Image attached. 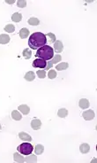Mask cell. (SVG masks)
<instances>
[{"label": "cell", "mask_w": 97, "mask_h": 163, "mask_svg": "<svg viewBox=\"0 0 97 163\" xmlns=\"http://www.w3.org/2000/svg\"><path fill=\"white\" fill-rule=\"evenodd\" d=\"M47 37L42 32H36L32 34L28 38V46L32 50L41 48V47L46 45Z\"/></svg>", "instance_id": "cell-1"}, {"label": "cell", "mask_w": 97, "mask_h": 163, "mask_svg": "<svg viewBox=\"0 0 97 163\" xmlns=\"http://www.w3.org/2000/svg\"><path fill=\"white\" fill-rule=\"evenodd\" d=\"M36 57L38 59H44V60H50L54 57V50L49 45H44L37 50Z\"/></svg>", "instance_id": "cell-2"}, {"label": "cell", "mask_w": 97, "mask_h": 163, "mask_svg": "<svg viewBox=\"0 0 97 163\" xmlns=\"http://www.w3.org/2000/svg\"><path fill=\"white\" fill-rule=\"evenodd\" d=\"M17 150L20 154L29 155V154H31V152H33V150H34V147H33L32 144L28 142V143H23L20 144V145H19Z\"/></svg>", "instance_id": "cell-3"}, {"label": "cell", "mask_w": 97, "mask_h": 163, "mask_svg": "<svg viewBox=\"0 0 97 163\" xmlns=\"http://www.w3.org/2000/svg\"><path fill=\"white\" fill-rule=\"evenodd\" d=\"M33 67H38V68H45L47 65L46 60L42 59H36L33 61Z\"/></svg>", "instance_id": "cell-4"}, {"label": "cell", "mask_w": 97, "mask_h": 163, "mask_svg": "<svg viewBox=\"0 0 97 163\" xmlns=\"http://www.w3.org/2000/svg\"><path fill=\"white\" fill-rule=\"evenodd\" d=\"M94 116H95V114H94V112L93 110H86L82 113V117L86 121H91L94 118Z\"/></svg>", "instance_id": "cell-5"}, {"label": "cell", "mask_w": 97, "mask_h": 163, "mask_svg": "<svg viewBox=\"0 0 97 163\" xmlns=\"http://www.w3.org/2000/svg\"><path fill=\"white\" fill-rule=\"evenodd\" d=\"M57 53H60L64 50V45L63 43L60 40H57L54 43V49H53Z\"/></svg>", "instance_id": "cell-6"}, {"label": "cell", "mask_w": 97, "mask_h": 163, "mask_svg": "<svg viewBox=\"0 0 97 163\" xmlns=\"http://www.w3.org/2000/svg\"><path fill=\"white\" fill-rule=\"evenodd\" d=\"M31 127L34 130H38L42 127V122L39 119H34L31 121Z\"/></svg>", "instance_id": "cell-7"}, {"label": "cell", "mask_w": 97, "mask_h": 163, "mask_svg": "<svg viewBox=\"0 0 97 163\" xmlns=\"http://www.w3.org/2000/svg\"><path fill=\"white\" fill-rule=\"evenodd\" d=\"M19 137L25 142L32 141V137H31V136L28 135V134L26 133V132H20V133H19Z\"/></svg>", "instance_id": "cell-8"}, {"label": "cell", "mask_w": 97, "mask_h": 163, "mask_svg": "<svg viewBox=\"0 0 97 163\" xmlns=\"http://www.w3.org/2000/svg\"><path fill=\"white\" fill-rule=\"evenodd\" d=\"M79 106L81 109H86L88 108L90 106L89 104V101H88L86 98H81V99L80 100L79 102Z\"/></svg>", "instance_id": "cell-9"}, {"label": "cell", "mask_w": 97, "mask_h": 163, "mask_svg": "<svg viewBox=\"0 0 97 163\" xmlns=\"http://www.w3.org/2000/svg\"><path fill=\"white\" fill-rule=\"evenodd\" d=\"M89 150H90V146H89V144H88L83 143V144H80V152H81V153H83V154L87 153V152H89Z\"/></svg>", "instance_id": "cell-10"}, {"label": "cell", "mask_w": 97, "mask_h": 163, "mask_svg": "<svg viewBox=\"0 0 97 163\" xmlns=\"http://www.w3.org/2000/svg\"><path fill=\"white\" fill-rule=\"evenodd\" d=\"M18 110L20 111V112H21L23 114L27 115L30 112V108L28 106H27V105H21V106H20L18 107Z\"/></svg>", "instance_id": "cell-11"}, {"label": "cell", "mask_w": 97, "mask_h": 163, "mask_svg": "<svg viewBox=\"0 0 97 163\" xmlns=\"http://www.w3.org/2000/svg\"><path fill=\"white\" fill-rule=\"evenodd\" d=\"M13 160L15 162H19V163L25 162V158L20 153H19V152H15V153H14Z\"/></svg>", "instance_id": "cell-12"}, {"label": "cell", "mask_w": 97, "mask_h": 163, "mask_svg": "<svg viewBox=\"0 0 97 163\" xmlns=\"http://www.w3.org/2000/svg\"><path fill=\"white\" fill-rule=\"evenodd\" d=\"M10 42V36L8 35L3 34L0 35V44H6Z\"/></svg>", "instance_id": "cell-13"}, {"label": "cell", "mask_w": 97, "mask_h": 163, "mask_svg": "<svg viewBox=\"0 0 97 163\" xmlns=\"http://www.w3.org/2000/svg\"><path fill=\"white\" fill-rule=\"evenodd\" d=\"M29 30L28 29V28H21L20 29V38H22V39H24V38H27V37H28V36H29Z\"/></svg>", "instance_id": "cell-14"}, {"label": "cell", "mask_w": 97, "mask_h": 163, "mask_svg": "<svg viewBox=\"0 0 97 163\" xmlns=\"http://www.w3.org/2000/svg\"><path fill=\"white\" fill-rule=\"evenodd\" d=\"M24 78L27 80V81L32 82V81H34V78H36V75H34V73L33 71H29V72H28L26 75H25Z\"/></svg>", "instance_id": "cell-15"}, {"label": "cell", "mask_w": 97, "mask_h": 163, "mask_svg": "<svg viewBox=\"0 0 97 163\" xmlns=\"http://www.w3.org/2000/svg\"><path fill=\"white\" fill-rule=\"evenodd\" d=\"M25 162H28V163H36L37 162V158L36 155L34 154H30V155H28L26 159H25Z\"/></svg>", "instance_id": "cell-16"}, {"label": "cell", "mask_w": 97, "mask_h": 163, "mask_svg": "<svg viewBox=\"0 0 97 163\" xmlns=\"http://www.w3.org/2000/svg\"><path fill=\"white\" fill-rule=\"evenodd\" d=\"M12 21H14V22H20V20H22L21 13H13V14H12Z\"/></svg>", "instance_id": "cell-17"}, {"label": "cell", "mask_w": 97, "mask_h": 163, "mask_svg": "<svg viewBox=\"0 0 97 163\" xmlns=\"http://www.w3.org/2000/svg\"><path fill=\"white\" fill-rule=\"evenodd\" d=\"M44 151V146L42 144H37L36 146V149H34V152H36V155H41Z\"/></svg>", "instance_id": "cell-18"}, {"label": "cell", "mask_w": 97, "mask_h": 163, "mask_svg": "<svg viewBox=\"0 0 97 163\" xmlns=\"http://www.w3.org/2000/svg\"><path fill=\"white\" fill-rule=\"evenodd\" d=\"M67 114H68V111L65 108L59 109L58 112H57V115H58V117H60V118H65V117L67 116Z\"/></svg>", "instance_id": "cell-19"}, {"label": "cell", "mask_w": 97, "mask_h": 163, "mask_svg": "<svg viewBox=\"0 0 97 163\" xmlns=\"http://www.w3.org/2000/svg\"><path fill=\"white\" fill-rule=\"evenodd\" d=\"M22 55H23V57H24L25 59H29L30 58L32 57V51H31L28 48H27V49H25V50L23 51Z\"/></svg>", "instance_id": "cell-20"}, {"label": "cell", "mask_w": 97, "mask_h": 163, "mask_svg": "<svg viewBox=\"0 0 97 163\" xmlns=\"http://www.w3.org/2000/svg\"><path fill=\"white\" fill-rule=\"evenodd\" d=\"M12 118L13 120H15V121H20V120H21L22 116H21V114L18 112V111L14 110L12 112Z\"/></svg>", "instance_id": "cell-21"}, {"label": "cell", "mask_w": 97, "mask_h": 163, "mask_svg": "<svg viewBox=\"0 0 97 163\" xmlns=\"http://www.w3.org/2000/svg\"><path fill=\"white\" fill-rule=\"evenodd\" d=\"M68 67H69L68 63H66V62H63V63H60V64H58V65H57L56 68H57V70H58V71H61V70H65V69H67V68H68Z\"/></svg>", "instance_id": "cell-22"}, {"label": "cell", "mask_w": 97, "mask_h": 163, "mask_svg": "<svg viewBox=\"0 0 97 163\" xmlns=\"http://www.w3.org/2000/svg\"><path fill=\"white\" fill-rule=\"evenodd\" d=\"M46 37H48L49 39L47 41H49V44H53V43L56 42V36L53 33H48L47 35H45Z\"/></svg>", "instance_id": "cell-23"}, {"label": "cell", "mask_w": 97, "mask_h": 163, "mask_svg": "<svg viewBox=\"0 0 97 163\" xmlns=\"http://www.w3.org/2000/svg\"><path fill=\"white\" fill-rule=\"evenodd\" d=\"M39 23H40V21H39V20L37 19V18L32 17L28 20V24L31 26H37V25H39Z\"/></svg>", "instance_id": "cell-24"}, {"label": "cell", "mask_w": 97, "mask_h": 163, "mask_svg": "<svg viewBox=\"0 0 97 163\" xmlns=\"http://www.w3.org/2000/svg\"><path fill=\"white\" fill-rule=\"evenodd\" d=\"M62 60V57H61V55H59V54H57L56 56H54L51 59V60H49L52 64H57V63H58V62H60V61Z\"/></svg>", "instance_id": "cell-25"}, {"label": "cell", "mask_w": 97, "mask_h": 163, "mask_svg": "<svg viewBox=\"0 0 97 163\" xmlns=\"http://www.w3.org/2000/svg\"><path fill=\"white\" fill-rule=\"evenodd\" d=\"M5 32H8V33H12L14 32V30H15V27L13 25H12V24H8V25H6L5 27Z\"/></svg>", "instance_id": "cell-26"}, {"label": "cell", "mask_w": 97, "mask_h": 163, "mask_svg": "<svg viewBox=\"0 0 97 163\" xmlns=\"http://www.w3.org/2000/svg\"><path fill=\"white\" fill-rule=\"evenodd\" d=\"M57 72L53 69L49 70V73H48V77L49 78V79H55V78L57 77Z\"/></svg>", "instance_id": "cell-27"}, {"label": "cell", "mask_w": 97, "mask_h": 163, "mask_svg": "<svg viewBox=\"0 0 97 163\" xmlns=\"http://www.w3.org/2000/svg\"><path fill=\"white\" fill-rule=\"evenodd\" d=\"M37 74V76H38L39 78H41V79H43V78L46 77V72H45V70H38V71L36 72Z\"/></svg>", "instance_id": "cell-28"}, {"label": "cell", "mask_w": 97, "mask_h": 163, "mask_svg": "<svg viewBox=\"0 0 97 163\" xmlns=\"http://www.w3.org/2000/svg\"><path fill=\"white\" fill-rule=\"evenodd\" d=\"M17 5L20 8H24L27 6V1L25 0H18L17 1Z\"/></svg>", "instance_id": "cell-29"}, {"label": "cell", "mask_w": 97, "mask_h": 163, "mask_svg": "<svg viewBox=\"0 0 97 163\" xmlns=\"http://www.w3.org/2000/svg\"><path fill=\"white\" fill-rule=\"evenodd\" d=\"M52 66H53V64L50 62V61H49L48 63H47V65H46V67H45V70H49V68H51L52 67Z\"/></svg>", "instance_id": "cell-30"}, {"label": "cell", "mask_w": 97, "mask_h": 163, "mask_svg": "<svg viewBox=\"0 0 97 163\" xmlns=\"http://www.w3.org/2000/svg\"><path fill=\"white\" fill-rule=\"evenodd\" d=\"M5 3H7V4H13L14 3V0H11V1H9V0H6Z\"/></svg>", "instance_id": "cell-31"}, {"label": "cell", "mask_w": 97, "mask_h": 163, "mask_svg": "<svg viewBox=\"0 0 97 163\" xmlns=\"http://www.w3.org/2000/svg\"><path fill=\"white\" fill-rule=\"evenodd\" d=\"M1 129H2V127H1V124H0V131H1Z\"/></svg>", "instance_id": "cell-32"}]
</instances>
